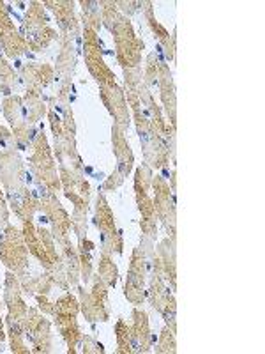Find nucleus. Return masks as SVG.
I'll list each match as a JSON object with an SVG mask.
<instances>
[{
    "label": "nucleus",
    "instance_id": "16",
    "mask_svg": "<svg viewBox=\"0 0 265 354\" xmlns=\"http://www.w3.org/2000/svg\"><path fill=\"white\" fill-rule=\"evenodd\" d=\"M25 165L20 153L17 149H9L0 153V183L2 188H23L25 183Z\"/></svg>",
    "mask_w": 265,
    "mask_h": 354
},
{
    "label": "nucleus",
    "instance_id": "12",
    "mask_svg": "<svg viewBox=\"0 0 265 354\" xmlns=\"http://www.w3.org/2000/svg\"><path fill=\"white\" fill-rule=\"evenodd\" d=\"M37 209L48 218V223L52 225V234L55 243L59 246L69 241V232H71V214L62 207L61 201L55 194H48L46 197L37 198Z\"/></svg>",
    "mask_w": 265,
    "mask_h": 354
},
{
    "label": "nucleus",
    "instance_id": "10",
    "mask_svg": "<svg viewBox=\"0 0 265 354\" xmlns=\"http://www.w3.org/2000/svg\"><path fill=\"white\" fill-rule=\"evenodd\" d=\"M92 287L85 289L78 286V301L80 312L88 322H106L110 319L108 287L99 277H92Z\"/></svg>",
    "mask_w": 265,
    "mask_h": 354
},
{
    "label": "nucleus",
    "instance_id": "35",
    "mask_svg": "<svg viewBox=\"0 0 265 354\" xmlns=\"http://www.w3.org/2000/svg\"><path fill=\"white\" fill-rule=\"evenodd\" d=\"M96 248L90 239L85 236V238L78 239V255H80V278L85 282L87 286L90 282V278H92V271H94V266H92V250Z\"/></svg>",
    "mask_w": 265,
    "mask_h": 354
},
{
    "label": "nucleus",
    "instance_id": "36",
    "mask_svg": "<svg viewBox=\"0 0 265 354\" xmlns=\"http://www.w3.org/2000/svg\"><path fill=\"white\" fill-rule=\"evenodd\" d=\"M18 80L20 78L14 73V69L11 68V64H8L4 55H0V94L4 97L12 96L14 91H17Z\"/></svg>",
    "mask_w": 265,
    "mask_h": 354
},
{
    "label": "nucleus",
    "instance_id": "23",
    "mask_svg": "<svg viewBox=\"0 0 265 354\" xmlns=\"http://www.w3.org/2000/svg\"><path fill=\"white\" fill-rule=\"evenodd\" d=\"M112 147L113 156L117 160L115 169L122 174V177H128L135 167V154H132L131 145L126 138V131L117 124L112 126Z\"/></svg>",
    "mask_w": 265,
    "mask_h": 354
},
{
    "label": "nucleus",
    "instance_id": "28",
    "mask_svg": "<svg viewBox=\"0 0 265 354\" xmlns=\"http://www.w3.org/2000/svg\"><path fill=\"white\" fill-rule=\"evenodd\" d=\"M48 113V105L44 103L43 96L36 93H27L23 96V105H21V121L36 126L37 122Z\"/></svg>",
    "mask_w": 265,
    "mask_h": 354
},
{
    "label": "nucleus",
    "instance_id": "50",
    "mask_svg": "<svg viewBox=\"0 0 265 354\" xmlns=\"http://www.w3.org/2000/svg\"><path fill=\"white\" fill-rule=\"evenodd\" d=\"M8 201L4 197V192L0 189V232H4L6 227L9 225V207Z\"/></svg>",
    "mask_w": 265,
    "mask_h": 354
},
{
    "label": "nucleus",
    "instance_id": "42",
    "mask_svg": "<svg viewBox=\"0 0 265 354\" xmlns=\"http://www.w3.org/2000/svg\"><path fill=\"white\" fill-rule=\"evenodd\" d=\"M78 347H81V353L84 354H103L105 353V347H103V344H101L99 340H96L94 337H90V335H85V337L81 335Z\"/></svg>",
    "mask_w": 265,
    "mask_h": 354
},
{
    "label": "nucleus",
    "instance_id": "9",
    "mask_svg": "<svg viewBox=\"0 0 265 354\" xmlns=\"http://www.w3.org/2000/svg\"><path fill=\"white\" fill-rule=\"evenodd\" d=\"M84 57L85 66L94 80L97 82V85L117 84L115 73L110 69L103 57V41H101L99 34L90 27H84Z\"/></svg>",
    "mask_w": 265,
    "mask_h": 354
},
{
    "label": "nucleus",
    "instance_id": "25",
    "mask_svg": "<svg viewBox=\"0 0 265 354\" xmlns=\"http://www.w3.org/2000/svg\"><path fill=\"white\" fill-rule=\"evenodd\" d=\"M4 192L8 195V204L11 205L12 213L21 221L34 220V214L37 213V201L34 198L32 189L23 186V188H9Z\"/></svg>",
    "mask_w": 265,
    "mask_h": 354
},
{
    "label": "nucleus",
    "instance_id": "14",
    "mask_svg": "<svg viewBox=\"0 0 265 354\" xmlns=\"http://www.w3.org/2000/svg\"><path fill=\"white\" fill-rule=\"evenodd\" d=\"M99 96L103 105L106 106L108 113L113 117V124L121 126L124 131H128L129 122H131V112H129L124 88L119 84L99 85Z\"/></svg>",
    "mask_w": 265,
    "mask_h": 354
},
{
    "label": "nucleus",
    "instance_id": "8",
    "mask_svg": "<svg viewBox=\"0 0 265 354\" xmlns=\"http://www.w3.org/2000/svg\"><path fill=\"white\" fill-rule=\"evenodd\" d=\"M94 225L101 232V254L121 255L122 250H124V239H122L121 230L117 229L115 214H113L112 207H110L108 201L103 194L97 195Z\"/></svg>",
    "mask_w": 265,
    "mask_h": 354
},
{
    "label": "nucleus",
    "instance_id": "30",
    "mask_svg": "<svg viewBox=\"0 0 265 354\" xmlns=\"http://www.w3.org/2000/svg\"><path fill=\"white\" fill-rule=\"evenodd\" d=\"M23 319L12 317L8 315L6 317V328H8V337H9V346L14 354H28L30 347H28L27 340H25V328H23Z\"/></svg>",
    "mask_w": 265,
    "mask_h": 354
},
{
    "label": "nucleus",
    "instance_id": "29",
    "mask_svg": "<svg viewBox=\"0 0 265 354\" xmlns=\"http://www.w3.org/2000/svg\"><path fill=\"white\" fill-rule=\"evenodd\" d=\"M59 255H61V261L64 262L66 270H68L69 286H71V289H77L80 286V255H78V248L69 239L68 243L61 245Z\"/></svg>",
    "mask_w": 265,
    "mask_h": 354
},
{
    "label": "nucleus",
    "instance_id": "21",
    "mask_svg": "<svg viewBox=\"0 0 265 354\" xmlns=\"http://www.w3.org/2000/svg\"><path fill=\"white\" fill-rule=\"evenodd\" d=\"M43 4L53 11L59 28H61V34L78 37L80 24H78V17L77 12H75V2L72 0H57V2L55 0H46Z\"/></svg>",
    "mask_w": 265,
    "mask_h": 354
},
{
    "label": "nucleus",
    "instance_id": "27",
    "mask_svg": "<svg viewBox=\"0 0 265 354\" xmlns=\"http://www.w3.org/2000/svg\"><path fill=\"white\" fill-rule=\"evenodd\" d=\"M147 298H149L150 306L161 314L163 306L173 298V290L170 289V286H166V280L161 274L150 273V286L149 290H147Z\"/></svg>",
    "mask_w": 265,
    "mask_h": 354
},
{
    "label": "nucleus",
    "instance_id": "19",
    "mask_svg": "<svg viewBox=\"0 0 265 354\" xmlns=\"http://www.w3.org/2000/svg\"><path fill=\"white\" fill-rule=\"evenodd\" d=\"M18 278H20L21 290L27 292L28 296H37V294L48 296L50 290L55 286V280L50 274V271L41 268L39 264H37V268H34L32 264H28L25 273Z\"/></svg>",
    "mask_w": 265,
    "mask_h": 354
},
{
    "label": "nucleus",
    "instance_id": "49",
    "mask_svg": "<svg viewBox=\"0 0 265 354\" xmlns=\"http://www.w3.org/2000/svg\"><path fill=\"white\" fill-rule=\"evenodd\" d=\"M14 149V142H12V133L8 128L0 124V153L4 151Z\"/></svg>",
    "mask_w": 265,
    "mask_h": 354
},
{
    "label": "nucleus",
    "instance_id": "38",
    "mask_svg": "<svg viewBox=\"0 0 265 354\" xmlns=\"http://www.w3.org/2000/svg\"><path fill=\"white\" fill-rule=\"evenodd\" d=\"M81 20H84L85 27L94 28L96 32H99L101 25V2L96 0H81Z\"/></svg>",
    "mask_w": 265,
    "mask_h": 354
},
{
    "label": "nucleus",
    "instance_id": "26",
    "mask_svg": "<svg viewBox=\"0 0 265 354\" xmlns=\"http://www.w3.org/2000/svg\"><path fill=\"white\" fill-rule=\"evenodd\" d=\"M115 338H117V353L119 354H141L140 342H138L137 335L132 331L131 324L124 319H117L115 322Z\"/></svg>",
    "mask_w": 265,
    "mask_h": 354
},
{
    "label": "nucleus",
    "instance_id": "47",
    "mask_svg": "<svg viewBox=\"0 0 265 354\" xmlns=\"http://www.w3.org/2000/svg\"><path fill=\"white\" fill-rule=\"evenodd\" d=\"M48 119H50V126H52V133L53 137L59 138L62 135V131H64V126H62V117L59 115V113L55 112V110H48Z\"/></svg>",
    "mask_w": 265,
    "mask_h": 354
},
{
    "label": "nucleus",
    "instance_id": "24",
    "mask_svg": "<svg viewBox=\"0 0 265 354\" xmlns=\"http://www.w3.org/2000/svg\"><path fill=\"white\" fill-rule=\"evenodd\" d=\"M159 96L166 115H168V124L177 129V94L172 71H170V66L166 64V61H161L159 64Z\"/></svg>",
    "mask_w": 265,
    "mask_h": 354
},
{
    "label": "nucleus",
    "instance_id": "1",
    "mask_svg": "<svg viewBox=\"0 0 265 354\" xmlns=\"http://www.w3.org/2000/svg\"><path fill=\"white\" fill-rule=\"evenodd\" d=\"M101 25H105L115 41V57L122 69L141 66V52L145 44L135 34L131 21L122 15L117 2H101Z\"/></svg>",
    "mask_w": 265,
    "mask_h": 354
},
{
    "label": "nucleus",
    "instance_id": "18",
    "mask_svg": "<svg viewBox=\"0 0 265 354\" xmlns=\"http://www.w3.org/2000/svg\"><path fill=\"white\" fill-rule=\"evenodd\" d=\"M138 8L144 9L145 12V20L149 24L150 30L156 36L157 44L163 50V55H165L166 62L175 61V52H177V37L175 32L170 34L159 21L156 20V15H154V4L153 2H138Z\"/></svg>",
    "mask_w": 265,
    "mask_h": 354
},
{
    "label": "nucleus",
    "instance_id": "17",
    "mask_svg": "<svg viewBox=\"0 0 265 354\" xmlns=\"http://www.w3.org/2000/svg\"><path fill=\"white\" fill-rule=\"evenodd\" d=\"M153 177L154 169L147 163H141L135 170V197H137V205L138 211L141 213V218H156L154 201L149 195L150 188H153Z\"/></svg>",
    "mask_w": 265,
    "mask_h": 354
},
{
    "label": "nucleus",
    "instance_id": "22",
    "mask_svg": "<svg viewBox=\"0 0 265 354\" xmlns=\"http://www.w3.org/2000/svg\"><path fill=\"white\" fill-rule=\"evenodd\" d=\"M21 283L18 274H14L12 271H8L6 273L4 280V294H2V299H4V305L8 306V314L12 315V317L23 319L27 317V308L23 298H21Z\"/></svg>",
    "mask_w": 265,
    "mask_h": 354
},
{
    "label": "nucleus",
    "instance_id": "40",
    "mask_svg": "<svg viewBox=\"0 0 265 354\" xmlns=\"http://www.w3.org/2000/svg\"><path fill=\"white\" fill-rule=\"evenodd\" d=\"M157 354H173L177 353V338H175V331L170 330L168 326L165 330L161 331L159 338H157V344L154 347Z\"/></svg>",
    "mask_w": 265,
    "mask_h": 354
},
{
    "label": "nucleus",
    "instance_id": "39",
    "mask_svg": "<svg viewBox=\"0 0 265 354\" xmlns=\"http://www.w3.org/2000/svg\"><path fill=\"white\" fill-rule=\"evenodd\" d=\"M21 105H23V96H18V94L4 97L2 101V113L11 126L21 121Z\"/></svg>",
    "mask_w": 265,
    "mask_h": 354
},
{
    "label": "nucleus",
    "instance_id": "20",
    "mask_svg": "<svg viewBox=\"0 0 265 354\" xmlns=\"http://www.w3.org/2000/svg\"><path fill=\"white\" fill-rule=\"evenodd\" d=\"M53 78H55V68L50 64L30 62L20 71V82L27 87V93L43 94V88L48 87Z\"/></svg>",
    "mask_w": 265,
    "mask_h": 354
},
{
    "label": "nucleus",
    "instance_id": "48",
    "mask_svg": "<svg viewBox=\"0 0 265 354\" xmlns=\"http://www.w3.org/2000/svg\"><path fill=\"white\" fill-rule=\"evenodd\" d=\"M122 183H124V177H122V174L115 169L112 174H110V177L105 181L103 188H105L106 192H115L117 188H121Z\"/></svg>",
    "mask_w": 265,
    "mask_h": 354
},
{
    "label": "nucleus",
    "instance_id": "3",
    "mask_svg": "<svg viewBox=\"0 0 265 354\" xmlns=\"http://www.w3.org/2000/svg\"><path fill=\"white\" fill-rule=\"evenodd\" d=\"M32 149V154L28 158V167H30V172L34 176V181L44 185L53 194L62 189L61 177H59V172H57L55 158H53V151L50 147L48 138H46L43 129L37 135Z\"/></svg>",
    "mask_w": 265,
    "mask_h": 354
},
{
    "label": "nucleus",
    "instance_id": "13",
    "mask_svg": "<svg viewBox=\"0 0 265 354\" xmlns=\"http://www.w3.org/2000/svg\"><path fill=\"white\" fill-rule=\"evenodd\" d=\"M59 177H61L62 192L66 198L72 202L75 211H85L88 213L90 205V185L84 177V174H78L71 167L59 163Z\"/></svg>",
    "mask_w": 265,
    "mask_h": 354
},
{
    "label": "nucleus",
    "instance_id": "37",
    "mask_svg": "<svg viewBox=\"0 0 265 354\" xmlns=\"http://www.w3.org/2000/svg\"><path fill=\"white\" fill-rule=\"evenodd\" d=\"M97 277L106 283L108 289H115L117 280H119V270H117V264L113 262V255H105L101 254L99 257V266H97Z\"/></svg>",
    "mask_w": 265,
    "mask_h": 354
},
{
    "label": "nucleus",
    "instance_id": "6",
    "mask_svg": "<svg viewBox=\"0 0 265 354\" xmlns=\"http://www.w3.org/2000/svg\"><path fill=\"white\" fill-rule=\"evenodd\" d=\"M23 27L25 41H27L28 50H32V52L46 50L59 37L55 28L48 25V17H46L43 2H30L28 4L23 18Z\"/></svg>",
    "mask_w": 265,
    "mask_h": 354
},
{
    "label": "nucleus",
    "instance_id": "44",
    "mask_svg": "<svg viewBox=\"0 0 265 354\" xmlns=\"http://www.w3.org/2000/svg\"><path fill=\"white\" fill-rule=\"evenodd\" d=\"M144 84V73L141 66L131 69H124V87H138Z\"/></svg>",
    "mask_w": 265,
    "mask_h": 354
},
{
    "label": "nucleus",
    "instance_id": "46",
    "mask_svg": "<svg viewBox=\"0 0 265 354\" xmlns=\"http://www.w3.org/2000/svg\"><path fill=\"white\" fill-rule=\"evenodd\" d=\"M11 28H17L12 24L11 17H9L8 6L4 2H0V36H4L6 32H9Z\"/></svg>",
    "mask_w": 265,
    "mask_h": 354
},
{
    "label": "nucleus",
    "instance_id": "32",
    "mask_svg": "<svg viewBox=\"0 0 265 354\" xmlns=\"http://www.w3.org/2000/svg\"><path fill=\"white\" fill-rule=\"evenodd\" d=\"M0 46L4 50L6 57H9L12 61H18L25 52H28L27 41L23 36H20L17 28H11L4 36H0Z\"/></svg>",
    "mask_w": 265,
    "mask_h": 354
},
{
    "label": "nucleus",
    "instance_id": "11",
    "mask_svg": "<svg viewBox=\"0 0 265 354\" xmlns=\"http://www.w3.org/2000/svg\"><path fill=\"white\" fill-rule=\"evenodd\" d=\"M25 340L30 346V353L48 354L53 351L52 322L36 306H28L23 322Z\"/></svg>",
    "mask_w": 265,
    "mask_h": 354
},
{
    "label": "nucleus",
    "instance_id": "34",
    "mask_svg": "<svg viewBox=\"0 0 265 354\" xmlns=\"http://www.w3.org/2000/svg\"><path fill=\"white\" fill-rule=\"evenodd\" d=\"M124 296L129 303L132 305H141L144 299L147 298V290H145V278L140 274L128 271L124 283Z\"/></svg>",
    "mask_w": 265,
    "mask_h": 354
},
{
    "label": "nucleus",
    "instance_id": "33",
    "mask_svg": "<svg viewBox=\"0 0 265 354\" xmlns=\"http://www.w3.org/2000/svg\"><path fill=\"white\" fill-rule=\"evenodd\" d=\"M41 129H37L34 124H28L25 121H18L17 124H12V142H14V149L25 151L28 147H32L36 142L37 135Z\"/></svg>",
    "mask_w": 265,
    "mask_h": 354
},
{
    "label": "nucleus",
    "instance_id": "31",
    "mask_svg": "<svg viewBox=\"0 0 265 354\" xmlns=\"http://www.w3.org/2000/svg\"><path fill=\"white\" fill-rule=\"evenodd\" d=\"M131 317H132L131 328L132 331H135V335H137L138 342H140L141 354L150 353V347H153V344H150V324H149V317H147V314H145V310L135 306L131 312Z\"/></svg>",
    "mask_w": 265,
    "mask_h": 354
},
{
    "label": "nucleus",
    "instance_id": "45",
    "mask_svg": "<svg viewBox=\"0 0 265 354\" xmlns=\"http://www.w3.org/2000/svg\"><path fill=\"white\" fill-rule=\"evenodd\" d=\"M140 229L144 236L150 238L153 241L157 239V225H156V218H141L140 220Z\"/></svg>",
    "mask_w": 265,
    "mask_h": 354
},
{
    "label": "nucleus",
    "instance_id": "2",
    "mask_svg": "<svg viewBox=\"0 0 265 354\" xmlns=\"http://www.w3.org/2000/svg\"><path fill=\"white\" fill-rule=\"evenodd\" d=\"M154 213L157 220L165 225L170 238H177V170H172L170 185L165 177H153Z\"/></svg>",
    "mask_w": 265,
    "mask_h": 354
},
{
    "label": "nucleus",
    "instance_id": "5",
    "mask_svg": "<svg viewBox=\"0 0 265 354\" xmlns=\"http://www.w3.org/2000/svg\"><path fill=\"white\" fill-rule=\"evenodd\" d=\"M21 232H23L25 243H27L28 254L36 259L41 268L52 270L53 264L61 259L53 234L44 227L36 225L34 220L21 221Z\"/></svg>",
    "mask_w": 265,
    "mask_h": 354
},
{
    "label": "nucleus",
    "instance_id": "43",
    "mask_svg": "<svg viewBox=\"0 0 265 354\" xmlns=\"http://www.w3.org/2000/svg\"><path fill=\"white\" fill-rule=\"evenodd\" d=\"M161 315H163V319H165L166 326H168L170 330L175 331V333H177V301H175V296H173V298L170 299V301L166 303L165 306H163V310H161Z\"/></svg>",
    "mask_w": 265,
    "mask_h": 354
},
{
    "label": "nucleus",
    "instance_id": "15",
    "mask_svg": "<svg viewBox=\"0 0 265 354\" xmlns=\"http://www.w3.org/2000/svg\"><path fill=\"white\" fill-rule=\"evenodd\" d=\"M150 273L161 274L168 282L170 289L175 292L177 289V238H166L159 241L156 248V255L153 259V271Z\"/></svg>",
    "mask_w": 265,
    "mask_h": 354
},
{
    "label": "nucleus",
    "instance_id": "7",
    "mask_svg": "<svg viewBox=\"0 0 265 354\" xmlns=\"http://www.w3.org/2000/svg\"><path fill=\"white\" fill-rule=\"evenodd\" d=\"M28 255L30 254L21 229L14 225L6 227L4 232H0V261L8 268V271L21 277L30 264Z\"/></svg>",
    "mask_w": 265,
    "mask_h": 354
},
{
    "label": "nucleus",
    "instance_id": "52",
    "mask_svg": "<svg viewBox=\"0 0 265 354\" xmlns=\"http://www.w3.org/2000/svg\"><path fill=\"white\" fill-rule=\"evenodd\" d=\"M6 340V333H4V322H2V315H0V346Z\"/></svg>",
    "mask_w": 265,
    "mask_h": 354
},
{
    "label": "nucleus",
    "instance_id": "41",
    "mask_svg": "<svg viewBox=\"0 0 265 354\" xmlns=\"http://www.w3.org/2000/svg\"><path fill=\"white\" fill-rule=\"evenodd\" d=\"M50 274L53 277V280H55V286L61 287L62 290H71V286H69V277H68V270H66L64 262L59 259V261L53 264L52 270H48Z\"/></svg>",
    "mask_w": 265,
    "mask_h": 354
},
{
    "label": "nucleus",
    "instance_id": "51",
    "mask_svg": "<svg viewBox=\"0 0 265 354\" xmlns=\"http://www.w3.org/2000/svg\"><path fill=\"white\" fill-rule=\"evenodd\" d=\"M36 301H37V308H39L44 315H53V314H55V303L50 301L48 296L37 294Z\"/></svg>",
    "mask_w": 265,
    "mask_h": 354
},
{
    "label": "nucleus",
    "instance_id": "4",
    "mask_svg": "<svg viewBox=\"0 0 265 354\" xmlns=\"http://www.w3.org/2000/svg\"><path fill=\"white\" fill-rule=\"evenodd\" d=\"M78 314H80V301L69 290H66L61 298L55 301V314L52 317L55 321L57 330H59L61 337L64 338L69 354L77 353V347L81 338Z\"/></svg>",
    "mask_w": 265,
    "mask_h": 354
}]
</instances>
